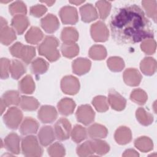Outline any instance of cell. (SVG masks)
Masks as SVG:
<instances>
[{
    "mask_svg": "<svg viewBox=\"0 0 157 157\" xmlns=\"http://www.w3.org/2000/svg\"><path fill=\"white\" fill-rule=\"evenodd\" d=\"M110 26L113 39L119 44H135L152 39L154 32L151 23L137 6H126L116 10Z\"/></svg>",
    "mask_w": 157,
    "mask_h": 157,
    "instance_id": "6da1fadb",
    "label": "cell"
},
{
    "mask_svg": "<svg viewBox=\"0 0 157 157\" xmlns=\"http://www.w3.org/2000/svg\"><path fill=\"white\" fill-rule=\"evenodd\" d=\"M59 45L58 39L52 36H46L43 42L39 45L38 51L40 55L44 56L50 61H56L60 56L57 49Z\"/></svg>",
    "mask_w": 157,
    "mask_h": 157,
    "instance_id": "7a4b0ae2",
    "label": "cell"
},
{
    "mask_svg": "<svg viewBox=\"0 0 157 157\" xmlns=\"http://www.w3.org/2000/svg\"><path fill=\"white\" fill-rule=\"evenodd\" d=\"M21 150L26 156L36 157L42 155V148L40 146L37 138L34 136L25 137L21 142Z\"/></svg>",
    "mask_w": 157,
    "mask_h": 157,
    "instance_id": "3957f363",
    "label": "cell"
},
{
    "mask_svg": "<svg viewBox=\"0 0 157 157\" xmlns=\"http://www.w3.org/2000/svg\"><path fill=\"white\" fill-rule=\"evenodd\" d=\"M23 119L21 111L16 107H12L4 114L3 120L6 125L10 129H16Z\"/></svg>",
    "mask_w": 157,
    "mask_h": 157,
    "instance_id": "277c9868",
    "label": "cell"
},
{
    "mask_svg": "<svg viewBox=\"0 0 157 157\" xmlns=\"http://www.w3.org/2000/svg\"><path fill=\"white\" fill-rule=\"evenodd\" d=\"M54 129L56 137L60 140H64L71 135V124L67 119L61 118L55 123Z\"/></svg>",
    "mask_w": 157,
    "mask_h": 157,
    "instance_id": "5b68a950",
    "label": "cell"
},
{
    "mask_svg": "<svg viewBox=\"0 0 157 157\" xmlns=\"http://www.w3.org/2000/svg\"><path fill=\"white\" fill-rule=\"evenodd\" d=\"M91 35L93 40L96 42H105L109 37V30L102 21H99L91 26Z\"/></svg>",
    "mask_w": 157,
    "mask_h": 157,
    "instance_id": "8992f818",
    "label": "cell"
},
{
    "mask_svg": "<svg viewBox=\"0 0 157 157\" xmlns=\"http://www.w3.org/2000/svg\"><path fill=\"white\" fill-rule=\"evenodd\" d=\"M61 88L64 93L74 95L78 91L80 83L76 77L72 75H67L62 78Z\"/></svg>",
    "mask_w": 157,
    "mask_h": 157,
    "instance_id": "52a82bcc",
    "label": "cell"
},
{
    "mask_svg": "<svg viewBox=\"0 0 157 157\" xmlns=\"http://www.w3.org/2000/svg\"><path fill=\"white\" fill-rule=\"evenodd\" d=\"M95 113L91 107L89 105H82L78 107L76 112V117L78 121L88 125L91 123L94 119Z\"/></svg>",
    "mask_w": 157,
    "mask_h": 157,
    "instance_id": "ba28073f",
    "label": "cell"
},
{
    "mask_svg": "<svg viewBox=\"0 0 157 157\" xmlns=\"http://www.w3.org/2000/svg\"><path fill=\"white\" fill-rule=\"evenodd\" d=\"M16 39V34L14 29L7 25L6 20L2 17L1 18L0 40L3 45H8Z\"/></svg>",
    "mask_w": 157,
    "mask_h": 157,
    "instance_id": "9c48e42d",
    "label": "cell"
},
{
    "mask_svg": "<svg viewBox=\"0 0 157 157\" xmlns=\"http://www.w3.org/2000/svg\"><path fill=\"white\" fill-rule=\"evenodd\" d=\"M59 14L64 24L74 25L78 21V13L76 9L74 7L64 6L60 9Z\"/></svg>",
    "mask_w": 157,
    "mask_h": 157,
    "instance_id": "30bf717a",
    "label": "cell"
},
{
    "mask_svg": "<svg viewBox=\"0 0 157 157\" xmlns=\"http://www.w3.org/2000/svg\"><path fill=\"white\" fill-rule=\"evenodd\" d=\"M55 108L51 105H43L38 112V118L44 123H51L57 118Z\"/></svg>",
    "mask_w": 157,
    "mask_h": 157,
    "instance_id": "8fae6325",
    "label": "cell"
},
{
    "mask_svg": "<svg viewBox=\"0 0 157 157\" xmlns=\"http://www.w3.org/2000/svg\"><path fill=\"white\" fill-rule=\"evenodd\" d=\"M108 102L113 109L121 111L124 109L126 101L118 92L113 90H110L109 93Z\"/></svg>",
    "mask_w": 157,
    "mask_h": 157,
    "instance_id": "7c38bea8",
    "label": "cell"
},
{
    "mask_svg": "<svg viewBox=\"0 0 157 157\" xmlns=\"http://www.w3.org/2000/svg\"><path fill=\"white\" fill-rule=\"evenodd\" d=\"M42 28L47 33H53L59 27V22L57 17L53 14H48L40 20Z\"/></svg>",
    "mask_w": 157,
    "mask_h": 157,
    "instance_id": "4fadbf2b",
    "label": "cell"
},
{
    "mask_svg": "<svg viewBox=\"0 0 157 157\" xmlns=\"http://www.w3.org/2000/svg\"><path fill=\"white\" fill-rule=\"evenodd\" d=\"M55 131L50 126L42 127L38 133L39 140L43 146H47L52 144L55 140Z\"/></svg>",
    "mask_w": 157,
    "mask_h": 157,
    "instance_id": "5bb4252c",
    "label": "cell"
},
{
    "mask_svg": "<svg viewBox=\"0 0 157 157\" xmlns=\"http://www.w3.org/2000/svg\"><path fill=\"white\" fill-rule=\"evenodd\" d=\"M20 139L19 136L14 132L7 135L4 139V147L10 152L13 154H18L20 151Z\"/></svg>",
    "mask_w": 157,
    "mask_h": 157,
    "instance_id": "9a60e30c",
    "label": "cell"
},
{
    "mask_svg": "<svg viewBox=\"0 0 157 157\" xmlns=\"http://www.w3.org/2000/svg\"><path fill=\"white\" fill-rule=\"evenodd\" d=\"M123 79L126 85L131 86H136L140 83L142 75L138 70L134 68H129L124 72Z\"/></svg>",
    "mask_w": 157,
    "mask_h": 157,
    "instance_id": "2e32d148",
    "label": "cell"
},
{
    "mask_svg": "<svg viewBox=\"0 0 157 157\" xmlns=\"http://www.w3.org/2000/svg\"><path fill=\"white\" fill-rule=\"evenodd\" d=\"M38 129V122L31 117H26L21 123L20 131L22 135H30L36 133Z\"/></svg>",
    "mask_w": 157,
    "mask_h": 157,
    "instance_id": "e0dca14e",
    "label": "cell"
},
{
    "mask_svg": "<svg viewBox=\"0 0 157 157\" xmlns=\"http://www.w3.org/2000/svg\"><path fill=\"white\" fill-rule=\"evenodd\" d=\"M91 61L83 58L75 59L72 63V71L77 75H82L87 73L91 67Z\"/></svg>",
    "mask_w": 157,
    "mask_h": 157,
    "instance_id": "ac0fdd59",
    "label": "cell"
},
{
    "mask_svg": "<svg viewBox=\"0 0 157 157\" xmlns=\"http://www.w3.org/2000/svg\"><path fill=\"white\" fill-rule=\"evenodd\" d=\"M82 20L85 23H90L97 19L98 12L91 4H86L80 8Z\"/></svg>",
    "mask_w": 157,
    "mask_h": 157,
    "instance_id": "d6986e66",
    "label": "cell"
},
{
    "mask_svg": "<svg viewBox=\"0 0 157 157\" xmlns=\"http://www.w3.org/2000/svg\"><path fill=\"white\" fill-rule=\"evenodd\" d=\"M11 25L17 34L21 35L28 27L29 21L25 15H18L12 18Z\"/></svg>",
    "mask_w": 157,
    "mask_h": 157,
    "instance_id": "ffe728a7",
    "label": "cell"
},
{
    "mask_svg": "<svg viewBox=\"0 0 157 157\" xmlns=\"http://www.w3.org/2000/svg\"><path fill=\"white\" fill-rule=\"evenodd\" d=\"M115 139L116 142L120 145L128 144L132 139L131 130L126 126H120L115 131Z\"/></svg>",
    "mask_w": 157,
    "mask_h": 157,
    "instance_id": "44dd1931",
    "label": "cell"
},
{
    "mask_svg": "<svg viewBox=\"0 0 157 157\" xmlns=\"http://www.w3.org/2000/svg\"><path fill=\"white\" fill-rule=\"evenodd\" d=\"M75 103L71 98H63L58 104V109L59 112L64 115H69L72 114L75 109Z\"/></svg>",
    "mask_w": 157,
    "mask_h": 157,
    "instance_id": "7402d4cb",
    "label": "cell"
},
{
    "mask_svg": "<svg viewBox=\"0 0 157 157\" xmlns=\"http://www.w3.org/2000/svg\"><path fill=\"white\" fill-rule=\"evenodd\" d=\"M88 133L91 138L98 139L105 137L108 134V130L104 126L95 123L88 128Z\"/></svg>",
    "mask_w": 157,
    "mask_h": 157,
    "instance_id": "603a6c76",
    "label": "cell"
},
{
    "mask_svg": "<svg viewBox=\"0 0 157 157\" xmlns=\"http://www.w3.org/2000/svg\"><path fill=\"white\" fill-rule=\"evenodd\" d=\"M140 70L143 74L147 75H151L156 70V60L151 57L145 58L140 63Z\"/></svg>",
    "mask_w": 157,
    "mask_h": 157,
    "instance_id": "cb8c5ba5",
    "label": "cell"
},
{
    "mask_svg": "<svg viewBox=\"0 0 157 157\" xmlns=\"http://www.w3.org/2000/svg\"><path fill=\"white\" fill-rule=\"evenodd\" d=\"M61 39L64 44L75 43L78 39V33L75 28L66 27L61 32Z\"/></svg>",
    "mask_w": 157,
    "mask_h": 157,
    "instance_id": "d4e9b609",
    "label": "cell"
},
{
    "mask_svg": "<svg viewBox=\"0 0 157 157\" xmlns=\"http://www.w3.org/2000/svg\"><path fill=\"white\" fill-rule=\"evenodd\" d=\"M43 37V33L39 28L32 26L26 33L25 39L29 44H37L42 39Z\"/></svg>",
    "mask_w": 157,
    "mask_h": 157,
    "instance_id": "484cf974",
    "label": "cell"
},
{
    "mask_svg": "<svg viewBox=\"0 0 157 157\" xmlns=\"http://www.w3.org/2000/svg\"><path fill=\"white\" fill-rule=\"evenodd\" d=\"M35 55L36 49L34 47L22 45L18 54V58H20L24 63L29 64L34 58Z\"/></svg>",
    "mask_w": 157,
    "mask_h": 157,
    "instance_id": "4316f807",
    "label": "cell"
},
{
    "mask_svg": "<svg viewBox=\"0 0 157 157\" xmlns=\"http://www.w3.org/2000/svg\"><path fill=\"white\" fill-rule=\"evenodd\" d=\"M19 89L22 93L31 94L35 90V83L33 77L27 75L19 82Z\"/></svg>",
    "mask_w": 157,
    "mask_h": 157,
    "instance_id": "83f0119b",
    "label": "cell"
},
{
    "mask_svg": "<svg viewBox=\"0 0 157 157\" xmlns=\"http://www.w3.org/2000/svg\"><path fill=\"white\" fill-rule=\"evenodd\" d=\"M26 72V67L20 61L14 59L10 63V73L13 79L20 78Z\"/></svg>",
    "mask_w": 157,
    "mask_h": 157,
    "instance_id": "f1b7e54d",
    "label": "cell"
},
{
    "mask_svg": "<svg viewBox=\"0 0 157 157\" xmlns=\"http://www.w3.org/2000/svg\"><path fill=\"white\" fill-rule=\"evenodd\" d=\"M20 105L21 108L25 111H34L38 108L39 103L38 101L33 97L22 96L21 97Z\"/></svg>",
    "mask_w": 157,
    "mask_h": 157,
    "instance_id": "f546056e",
    "label": "cell"
},
{
    "mask_svg": "<svg viewBox=\"0 0 157 157\" xmlns=\"http://www.w3.org/2000/svg\"><path fill=\"white\" fill-rule=\"evenodd\" d=\"M90 144L93 151L94 153L99 155H103L106 154L110 149L108 144L103 140L98 139H93L90 140Z\"/></svg>",
    "mask_w": 157,
    "mask_h": 157,
    "instance_id": "4dcf8cb0",
    "label": "cell"
},
{
    "mask_svg": "<svg viewBox=\"0 0 157 157\" xmlns=\"http://www.w3.org/2000/svg\"><path fill=\"white\" fill-rule=\"evenodd\" d=\"M135 147L142 152H148L153 149V141L148 137L143 136L137 139L134 142Z\"/></svg>",
    "mask_w": 157,
    "mask_h": 157,
    "instance_id": "1f68e13d",
    "label": "cell"
},
{
    "mask_svg": "<svg viewBox=\"0 0 157 157\" xmlns=\"http://www.w3.org/2000/svg\"><path fill=\"white\" fill-rule=\"evenodd\" d=\"M1 99L4 102L7 107L12 105H18L20 102L21 98H20L19 93L17 91L10 90L4 93Z\"/></svg>",
    "mask_w": 157,
    "mask_h": 157,
    "instance_id": "d6a6232c",
    "label": "cell"
},
{
    "mask_svg": "<svg viewBox=\"0 0 157 157\" xmlns=\"http://www.w3.org/2000/svg\"><path fill=\"white\" fill-rule=\"evenodd\" d=\"M48 68V63L42 58H37L31 63V71L36 75L45 73Z\"/></svg>",
    "mask_w": 157,
    "mask_h": 157,
    "instance_id": "836d02e7",
    "label": "cell"
},
{
    "mask_svg": "<svg viewBox=\"0 0 157 157\" xmlns=\"http://www.w3.org/2000/svg\"><path fill=\"white\" fill-rule=\"evenodd\" d=\"M136 115L138 121L144 126H148L153 121V115L142 107H139L136 110Z\"/></svg>",
    "mask_w": 157,
    "mask_h": 157,
    "instance_id": "e575fe53",
    "label": "cell"
},
{
    "mask_svg": "<svg viewBox=\"0 0 157 157\" xmlns=\"http://www.w3.org/2000/svg\"><path fill=\"white\" fill-rule=\"evenodd\" d=\"M89 56L94 60H101L107 56L105 48L101 45H95L91 47L89 50Z\"/></svg>",
    "mask_w": 157,
    "mask_h": 157,
    "instance_id": "d590c367",
    "label": "cell"
},
{
    "mask_svg": "<svg viewBox=\"0 0 157 157\" xmlns=\"http://www.w3.org/2000/svg\"><path fill=\"white\" fill-rule=\"evenodd\" d=\"M61 52L66 58H72L77 56L79 52V47L75 43L64 44L61 45Z\"/></svg>",
    "mask_w": 157,
    "mask_h": 157,
    "instance_id": "8d00e7d4",
    "label": "cell"
},
{
    "mask_svg": "<svg viewBox=\"0 0 157 157\" xmlns=\"http://www.w3.org/2000/svg\"><path fill=\"white\" fill-rule=\"evenodd\" d=\"M86 135L85 128L79 124L75 125L71 133L72 139L75 143H80L85 140L86 137Z\"/></svg>",
    "mask_w": 157,
    "mask_h": 157,
    "instance_id": "74e56055",
    "label": "cell"
},
{
    "mask_svg": "<svg viewBox=\"0 0 157 157\" xmlns=\"http://www.w3.org/2000/svg\"><path fill=\"white\" fill-rule=\"evenodd\" d=\"M142 4L147 13V15L152 18L155 22L156 21L157 6L156 1H143Z\"/></svg>",
    "mask_w": 157,
    "mask_h": 157,
    "instance_id": "f35d334b",
    "label": "cell"
},
{
    "mask_svg": "<svg viewBox=\"0 0 157 157\" xmlns=\"http://www.w3.org/2000/svg\"><path fill=\"white\" fill-rule=\"evenodd\" d=\"M110 70L113 72H120L124 67V63L122 58L118 56L110 57L107 61Z\"/></svg>",
    "mask_w": 157,
    "mask_h": 157,
    "instance_id": "ab89813d",
    "label": "cell"
},
{
    "mask_svg": "<svg viewBox=\"0 0 157 157\" xmlns=\"http://www.w3.org/2000/svg\"><path fill=\"white\" fill-rule=\"evenodd\" d=\"M96 8L98 10L100 18L105 19L109 15L111 9V3L109 1H99L96 3Z\"/></svg>",
    "mask_w": 157,
    "mask_h": 157,
    "instance_id": "60d3db41",
    "label": "cell"
},
{
    "mask_svg": "<svg viewBox=\"0 0 157 157\" xmlns=\"http://www.w3.org/2000/svg\"><path fill=\"white\" fill-rule=\"evenodd\" d=\"M9 12L12 15H25L27 12V9L25 4L22 1H15L11 4L9 7Z\"/></svg>",
    "mask_w": 157,
    "mask_h": 157,
    "instance_id": "b9f144b4",
    "label": "cell"
},
{
    "mask_svg": "<svg viewBox=\"0 0 157 157\" xmlns=\"http://www.w3.org/2000/svg\"><path fill=\"white\" fill-rule=\"evenodd\" d=\"M92 104L97 111L99 112H104L109 109L108 101L105 96H96L93 101Z\"/></svg>",
    "mask_w": 157,
    "mask_h": 157,
    "instance_id": "7bdbcfd3",
    "label": "cell"
},
{
    "mask_svg": "<svg viewBox=\"0 0 157 157\" xmlns=\"http://www.w3.org/2000/svg\"><path fill=\"white\" fill-rule=\"evenodd\" d=\"M130 98L133 102L139 105H143L147 101L148 96L144 90L141 89H135L132 91Z\"/></svg>",
    "mask_w": 157,
    "mask_h": 157,
    "instance_id": "ee69618b",
    "label": "cell"
},
{
    "mask_svg": "<svg viewBox=\"0 0 157 157\" xmlns=\"http://www.w3.org/2000/svg\"><path fill=\"white\" fill-rule=\"evenodd\" d=\"M47 151L48 155L52 157H61L65 155V148L59 142H55L50 145L47 149Z\"/></svg>",
    "mask_w": 157,
    "mask_h": 157,
    "instance_id": "f6af8a7d",
    "label": "cell"
},
{
    "mask_svg": "<svg viewBox=\"0 0 157 157\" xmlns=\"http://www.w3.org/2000/svg\"><path fill=\"white\" fill-rule=\"evenodd\" d=\"M140 47L145 53L147 55H152L156 51V42L152 39H146L142 40Z\"/></svg>",
    "mask_w": 157,
    "mask_h": 157,
    "instance_id": "bcb514c9",
    "label": "cell"
},
{
    "mask_svg": "<svg viewBox=\"0 0 157 157\" xmlns=\"http://www.w3.org/2000/svg\"><path fill=\"white\" fill-rule=\"evenodd\" d=\"M77 153L79 156H90L94 155V153L91 146L90 141H86L78 147Z\"/></svg>",
    "mask_w": 157,
    "mask_h": 157,
    "instance_id": "7dc6e473",
    "label": "cell"
},
{
    "mask_svg": "<svg viewBox=\"0 0 157 157\" xmlns=\"http://www.w3.org/2000/svg\"><path fill=\"white\" fill-rule=\"evenodd\" d=\"M10 63V60L7 58L1 59V77L2 79H6L9 77Z\"/></svg>",
    "mask_w": 157,
    "mask_h": 157,
    "instance_id": "c3c4849f",
    "label": "cell"
},
{
    "mask_svg": "<svg viewBox=\"0 0 157 157\" xmlns=\"http://www.w3.org/2000/svg\"><path fill=\"white\" fill-rule=\"evenodd\" d=\"M47 8L42 4H36L30 8V14L35 17L42 16L46 12Z\"/></svg>",
    "mask_w": 157,
    "mask_h": 157,
    "instance_id": "681fc988",
    "label": "cell"
},
{
    "mask_svg": "<svg viewBox=\"0 0 157 157\" xmlns=\"http://www.w3.org/2000/svg\"><path fill=\"white\" fill-rule=\"evenodd\" d=\"M139 153L133 149H128L123 154V156H139Z\"/></svg>",
    "mask_w": 157,
    "mask_h": 157,
    "instance_id": "f907efd6",
    "label": "cell"
},
{
    "mask_svg": "<svg viewBox=\"0 0 157 157\" xmlns=\"http://www.w3.org/2000/svg\"><path fill=\"white\" fill-rule=\"evenodd\" d=\"M7 105H6V104L4 103V102L1 99V113L2 114L3 112H4V110H6Z\"/></svg>",
    "mask_w": 157,
    "mask_h": 157,
    "instance_id": "816d5d0a",
    "label": "cell"
},
{
    "mask_svg": "<svg viewBox=\"0 0 157 157\" xmlns=\"http://www.w3.org/2000/svg\"><path fill=\"white\" fill-rule=\"evenodd\" d=\"M69 2L75 5H80L82 3L84 2V1H69Z\"/></svg>",
    "mask_w": 157,
    "mask_h": 157,
    "instance_id": "f5cc1de1",
    "label": "cell"
},
{
    "mask_svg": "<svg viewBox=\"0 0 157 157\" xmlns=\"http://www.w3.org/2000/svg\"><path fill=\"white\" fill-rule=\"evenodd\" d=\"M42 2L47 4L48 6H51L55 3V1H42Z\"/></svg>",
    "mask_w": 157,
    "mask_h": 157,
    "instance_id": "db71d44e",
    "label": "cell"
}]
</instances>
